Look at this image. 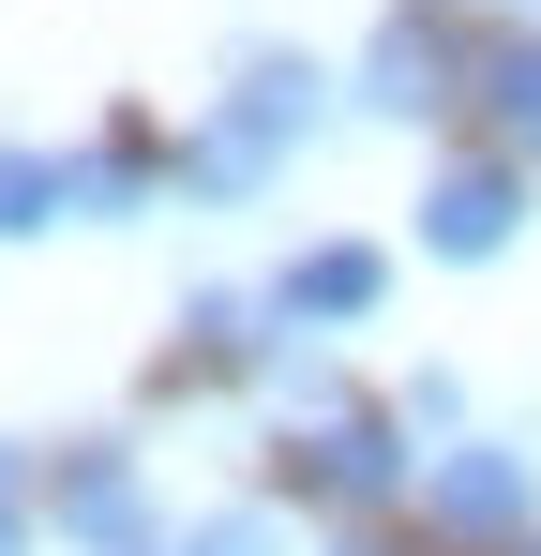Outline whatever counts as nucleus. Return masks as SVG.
Instances as JSON below:
<instances>
[{"label": "nucleus", "mask_w": 541, "mask_h": 556, "mask_svg": "<svg viewBox=\"0 0 541 556\" xmlns=\"http://www.w3.org/2000/svg\"><path fill=\"white\" fill-rule=\"evenodd\" d=\"M527 556H541V542H527Z\"/></svg>", "instance_id": "dca6fc26"}, {"label": "nucleus", "mask_w": 541, "mask_h": 556, "mask_svg": "<svg viewBox=\"0 0 541 556\" xmlns=\"http://www.w3.org/2000/svg\"><path fill=\"white\" fill-rule=\"evenodd\" d=\"M451 421H466V391H451V362H422L406 376V437H451Z\"/></svg>", "instance_id": "f8f14e48"}, {"label": "nucleus", "mask_w": 541, "mask_h": 556, "mask_svg": "<svg viewBox=\"0 0 541 556\" xmlns=\"http://www.w3.org/2000/svg\"><path fill=\"white\" fill-rule=\"evenodd\" d=\"M541 511V466L512 452V437H451L437 466H422V527L437 542H527Z\"/></svg>", "instance_id": "7ed1b4c3"}, {"label": "nucleus", "mask_w": 541, "mask_h": 556, "mask_svg": "<svg viewBox=\"0 0 541 556\" xmlns=\"http://www.w3.org/2000/svg\"><path fill=\"white\" fill-rule=\"evenodd\" d=\"M316 121H331V61H316V46H241L226 91H211V121L180 136V195L241 211L256 181H286V151H301Z\"/></svg>", "instance_id": "f257e3e1"}, {"label": "nucleus", "mask_w": 541, "mask_h": 556, "mask_svg": "<svg viewBox=\"0 0 541 556\" xmlns=\"http://www.w3.org/2000/svg\"><path fill=\"white\" fill-rule=\"evenodd\" d=\"M256 301H270V331H331V316H376V301H391V256H376V241H301Z\"/></svg>", "instance_id": "0eeeda50"}, {"label": "nucleus", "mask_w": 541, "mask_h": 556, "mask_svg": "<svg viewBox=\"0 0 541 556\" xmlns=\"http://www.w3.org/2000/svg\"><path fill=\"white\" fill-rule=\"evenodd\" d=\"M512 241H527V166H512V151H451L437 181H422V256L496 271Z\"/></svg>", "instance_id": "f03ea898"}, {"label": "nucleus", "mask_w": 541, "mask_h": 556, "mask_svg": "<svg viewBox=\"0 0 541 556\" xmlns=\"http://www.w3.org/2000/svg\"><path fill=\"white\" fill-rule=\"evenodd\" d=\"M286 496H331V511H391V496H422V452H406V421H301L286 437Z\"/></svg>", "instance_id": "20e7f679"}, {"label": "nucleus", "mask_w": 541, "mask_h": 556, "mask_svg": "<svg viewBox=\"0 0 541 556\" xmlns=\"http://www.w3.org/2000/svg\"><path fill=\"white\" fill-rule=\"evenodd\" d=\"M481 105H496V151H512V166H541V30L481 46Z\"/></svg>", "instance_id": "6e6552de"}, {"label": "nucleus", "mask_w": 541, "mask_h": 556, "mask_svg": "<svg viewBox=\"0 0 541 556\" xmlns=\"http://www.w3.org/2000/svg\"><path fill=\"white\" fill-rule=\"evenodd\" d=\"M451 91H481V61L451 46L437 15H391V30L361 46V105H376V121H437Z\"/></svg>", "instance_id": "423d86ee"}, {"label": "nucleus", "mask_w": 541, "mask_h": 556, "mask_svg": "<svg viewBox=\"0 0 541 556\" xmlns=\"http://www.w3.org/2000/svg\"><path fill=\"white\" fill-rule=\"evenodd\" d=\"M166 556H286V527H270L256 496H241V511H196V527H180Z\"/></svg>", "instance_id": "9b49d317"}, {"label": "nucleus", "mask_w": 541, "mask_h": 556, "mask_svg": "<svg viewBox=\"0 0 541 556\" xmlns=\"http://www.w3.org/2000/svg\"><path fill=\"white\" fill-rule=\"evenodd\" d=\"M0 556H30V452H0Z\"/></svg>", "instance_id": "ddd939ff"}, {"label": "nucleus", "mask_w": 541, "mask_h": 556, "mask_svg": "<svg viewBox=\"0 0 541 556\" xmlns=\"http://www.w3.org/2000/svg\"><path fill=\"white\" fill-rule=\"evenodd\" d=\"M512 15H541V0H512Z\"/></svg>", "instance_id": "2eb2a0df"}, {"label": "nucleus", "mask_w": 541, "mask_h": 556, "mask_svg": "<svg viewBox=\"0 0 541 556\" xmlns=\"http://www.w3.org/2000/svg\"><path fill=\"white\" fill-rule=\"evenodd\" d=\"M76 226V151H0V241Z\"/></svg>", "instance_id": "1a4fd4ad"}, {"label": "nucleus", "mask_w": 541, "mask_h": 556, "mask_svg": "<svg viewBox=\"0 0 541 556\" xmlns=\"http://www.w3.org/2000/svg\"><path fill=\"white\" fill-rule=\"evenodd\" d=\"M46 527L76 556H166L151 542V481H136V437H76L61 481H46Z\"/></svg>", "instance_id": "39448f33"}, {"label": "nucleus", "mask_w": 541, "mask_h": 556, "mask_svg": "<svg viewBox=\"0 0 541 556\" xmlns=\"http://www.w3.org/2000/svg\"><path fill=\"white\" fill-rule=\"evenodd\" d=\"M151 195H166V166H151L136 136H105V151H76V226H136Z\"/></svg>", "instance_id": "9d476101"}, {"label": "nucleus", "mask_w": 541, "mask_h": 556, "mask_svg": "<svg viewBox=\"0 0 541 556\" xmlns=\"http://www.w3.org/2000/svg\"><path fill=\"white\" fill-rule=\"evenodd\" d=\"M331 556H406V542H376V527H347V542H331Z\"/></svg>", "instance_id": "4468645a"}]
</instances>
